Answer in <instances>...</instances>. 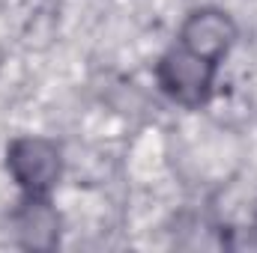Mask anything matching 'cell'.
<instances>
[{
  "label": "cell",
  "instance_id": "1",
  "mask_svg": "<svg viewBox=\"0 0 257 253\" xmlns=\"http://www.w3.org/2000/svg\"><path fill=\"white\" fill-rule=\"evenodd\" d=\"M6 173L27 196H51L63 179V149L42 134H18L6 146Z\"/></svg>",
  "mask_w": 257,
  "mask_h": 253
},
{
  "label": "cell",
  "instance_id": "2",
  "mask_svg": "<svg viewBox=\"0 0 257 253\" xmlns=\"http://www.w3.org/2000/svg\"><path fill=\"white\" fill-rule=\"evenodd\" d=\"M159 90L180 108L186 110H200L212 102L215 96V78L218 66L200 60L197 54L186 51L183 45L168 48L153 68Z\"/></svg>",
  "mask_w": 257,
  "mask_h": 253
},
{
  "label": "cell",
  "instance_id": "3",
  "mask_svg": "<svg viewBox=\"0 0 257 253\" xmlns=\"http://www.w3.org/2000/svg\"><path fill=\"white\" fill-rule=\"evenodd\" d=\"M236 39H239L236 21L218 6L192 9L183 18L180 33H177V45H183L186 51H192L200 60L215 63V66H221L227 60V54L233 51Z\"/></svg>",
  "mask_w": 257,
  "mask_h": 253
},
{
  "label": "cell",
  "instance_id": "4",
  "mask_svg": "<svg viewBox=\"0 0 257 253\" xmlns=\"http://www.w3.org/2000/svg\"><path fill=\"white\" fill-rule=\"evenodd\" d=\"M9 230L15 244L24 250H54L63 236V218L54 208L51 196L21 194L18 206L9 212Z\"/></svg>",
  "mask_w": 257,
  "mask_h": 253
},
{
  "label": "cell",
  "instance_id": "5",
  "mask_svg": "<svg viewBox=\"0 0 257 253\" xmlns=\"http://www.w3.org/2000/svg\"><path fill=\"white\" fill-rule=\"evenodd\" d=\"M221 244L230 250H257V226L245 230H221Z\"/></svg>",
  "mask_w": 257,
  "mask_h": 253
}]
</instances>
